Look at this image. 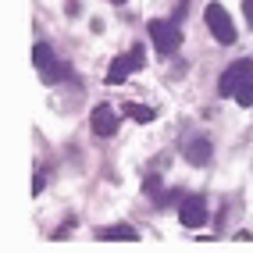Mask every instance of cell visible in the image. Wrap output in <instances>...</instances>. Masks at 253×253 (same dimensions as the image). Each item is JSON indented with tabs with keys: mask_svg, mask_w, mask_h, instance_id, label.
Returning <instances> with one entry per match:
<instances>
[{
	"mask_svg": "<svg viewBox=\"0 0 253 253\" xmlns=\"http://www.w3.org/2000/svg\"><path fill=\"white\" fill-rule=\"evenodd\" d=\"M54 61H57V57H54V50H50V43H36V46H32V64L40 68V75H43Z\"/></svg>",
	"mask_w": 253,
	"mask_h": 253,
	"instance_id": "cell-9",
	"label": "cell"
},
{
	"mask_svg": "<svg viewBox=\"0 0 253 253\" xmlns=\"http://www.w3.org/2000/svg\"><path fill=\"white\" fill-rule=\"evenodd\" d=\"M150 40H154L157 57H171L178 50V43H182V29L175 22H168V18H154L150 22Z\"/></svg>",
	"mask_w": 253,
	"mask_h": 253,
	"instance_id": "cell-2",
	"label": "cell"
},
{
	"mask_svg": "<svg viewBox=\"0 0 253 253\" xmlns=\"http://www.w3.org/2000/svg\"><path fill=\"white\" fill-rule=\"evenodd\" d=\"M100 239H104V243H118V239L136 243L139 235H136V228H128V225H114V228H104V232H100Z\"/></svg>",
	"mask_w": 253,
	"mask_h": 253,
	"instance_id": "cell-8",
	"label": "cell"
},
{
	"mask_svg": "<svg viewBox=\"0 0 253 253\" xmlns=\"http://www.w3.org/2000/svg\"><path fill=\"white\" fill-rule=\"evenodd\" d=\"M178 221H182L185 228L207 225V200H204V196H185L182 204H178Z\"/></svg>",
	"mask_w": 253,
	"mask_h": 253,
	"instance_id": "cell-5",
	"label": "cell"
},
{
	"mask_svg": "<svg viewBox=\"0 0 253 253\" xmlns=\"http://www.w3.org/2000/svg\"><path fill=\"white\" fill-rule=\"evenodd\" d=\"M217 93L235 96L243 107L253 104V61H235L225 68V75L217 79Z\"/></svg>",
	"mask_w": 253,
	"mask_h": 253,
	"instance_id": "cell-1",
	"label": "cell"
},
{
	"mask_svg": "<svg viewBox=\"0 0 253 253\" xmlns=\"http://www.w3.org/2000/svg\"><path fill=\"white\" fill-rule=\"evenodd\" d=\"M211 154H214V146H211V139H207V136H196V139L185 143V161L196 164V168H204V164L211 161Z\"/></svg>",
	"mask_w": 253,
	"mask_h": 253,
	"instance_id": "cell-7",
	"label": "cell"
},
{
	"mask_svg": "<svg viewBox=\"0 0 253 253\" xmlns=\"http://www.w3.org/2000/svg\"><path fill=\"white\" fill-rule=\"evenodd\" d=\"M125 111L136 118V122H154V118H157V111H154V107H146V104H128Z\"/></svg>",
	"mask_w": 253,
	"mask_h": 253,
	"instance_id": "cell-11",
	"label": "cell"
},
{
	"mask_svg": "<svg viewBox=\"0 0 253 253\" xmlns=\"http://www.w3.org/2000/svg\"><path fill=\"white\" fill-rule=\"evenodd\" d=\"M68 75H72V68H68V64H61V61H54V64H50V68L43 72V82H46V86H57V82H64Z\"/></svg>",
	"mask_w": 253,
	"mask_h": 253,
	"instance_id": "cell-10",
	"label": "cell"
},
{
	"mask_svg": "<svg viewBox=\"0 0 253 253\" xmlns=\"http://www.w3.org/2000/svg\"><path fill=\"white\" fill-rule=\"evenodd\" d=\"M143 64H146L143 46H132L128 54H122V57H114V61H111V68H107V86H122V82H125L132 72H139Z\"/></svg>",
	"mask_w": 253,
	"mask_h": 253,
	"instance_id": "cell-3",
	"label": "cell"
},
{
	"mask_svg": "<svg viewBox=\"0 0 253 253\" xmlns=\"http://www.w3.org/2000/svg\"><path fill=\"white\" fill-rule=\"evenodd\" d=\"M207 29L214 32V40L221 43V46H232L235 43V25H232V18H228V11L221 7V4H207Z\"/></svg>",
	"mask_w": 253,
	"mask_h": 253,
	"instance_id": "cell-4",
	"label": "cell"
},
{
	"mask_svg": "<svg viewBox=\"0 0 253 253\" xmlns=\"http://www.w3.org/2000/svg\"><path fill=\"white\" fill-rule=\"evenodd\" d=\"M89 122H93V132H96V136H104V139L118 132V114H114L107 104L93 107V118H89Z\"/></svg>",
	"mask_w": 253,
	"mask_h": 253,
	"instance_id": "cell-6",
	"label": "cell"
},
{
	"mask_svg": "<svg viewBox=\"0 0 253 253\" xmlns=\"http://www.w3.org/2000/svg\"><path fill=\"white\" fill-rule=\"evenodd\" d=\"M243 14H246V22L253 25V0H246V4H243Z\"/></svg>",
	"mask_w": 253,
	"mask_h": 253,
	"instance_id": "cell-12",
	"label": "cell"
},
{
	"mask_svg": "<svg viewBox=\"0 0 253 253\" xmlns=\"http://www.w3.org/2000/svg\"><path fill=\"white\" fill-rule=\"evenodd\" d=\"M111 4H125V0H111Z\"/></svg>",
	"mask_w": 253,
	"mask_h": 253,
	"instance_id": "cell-13",
	"label": "cell"
}]
</instances>
